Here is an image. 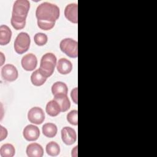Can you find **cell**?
I'll return each instance as SVG.
<instances>
[{"label":"cell","instance_id":"11","mask_svg":"<svg viewBox=\"0 0 157 157\" xmlns=\"http://www.w3.org/2000/svg\"><path fill=\"white\" fill-rule=\"evenodd\" d=\"M78 5L77 3L67 4L64 9L65 17L73 23H78Z\"/></svg>","mask_w":157,"mask_h":157},{"label":"cell","instance_id":"26","mask_svg":"<svg viewBox=\"0 0 157 157\" xmlns=\"http://www.w3.org/2000/svg\"><path fill=\"white\" fill-rule=\"evenodd\" d=\"M77 146L76 145L72 150V157H77Z\"/></svg>","mask_w":157,"mask_h":157},{"label":"cell","instance_id":"18","mask_svg":"<svg viewBox=\"0 0 157 157\" xmlns=\"http://www.w3.org/2000/svg\"><path fill=\"white\" fill-rule=\"evenodd\" d=\"M47 78L41 74L39 69L34 71L31 75V81L32 83L37 86L44 85L46 82Z\"/></svg>","mask_w":157,"mask_h":157},{"label":"cell","instance_id":"3","mask_svg":"<svg viewBox=\"0 0 157 157\" xmlns=\"http://www.w3.org/2000/svg\"><path fill=\"white\" fill-rule=\"evenodd\" d=\"M56 64V56L52 53H47L42 56L40 59L39 70L42 75L48 78L53 74Z\"/></svg>","mask_w":157,"mask_h":157},{"label":"cell","instance_id":"25","mask_svg":"<svg viewBox=\"0 0 157 157\" xmlns=\"http://www.w3.org/2000/svg\"><path fill=\"white\" fill-rule=\"evenodd\" d=\"M0 128H1V138H0V140L2 141L4 139H6V137L7 136V130L6 129V128H4L2 125L0 126Z\"/></svg>","mask_w":157,"mask_h":157},{"label":"cell","instance_id":"27","mask_svg":"<svg viewBox=\"0 0 157 157\" xmlns=\"http://www.w3.org/2000/svg\"><path fill=\"white\" fill-rule=\"evenodd\" d=\"M0 54H1V61L0 66H2L4 64V62L5 61L6 59H5V56H4V55H3V53L2 52H1Z\"/></svg>","mask_w":157,"mask_h":157},{"label":"cell","instance_id":"4","mask_svg":"<svg viewBox=\"0 0 157 157\" xmlns=\"http://www.w3.org/2000/svg\"><path fill=\"white\" fill-rule=\"evenodd\" d=\"M31 39L29 34L25 32L19 33L15 41L13 47L18 54H23L27 52L29 48Z\"/></svg>","mask_w":157,"mask_h":157},{"label":"cell","instance_id":"9","mask_svg":"<svg viewBox=\"0 0 157 157\" xmlns=\"http://www.w3.org/2000/svg\"><path fill=\"white\" fill-rule=\"evenodd\" d=\"M23 68L27 71H31L36 69L37 64V59L35 55L28 53L23 56L21 61Z\"/></svg>","mask_w":157,"mask_h":157},{"label":"cell","instance_id":"14","mask_svg":"<svg viewBox=\"0 0 157 157\" xmlns=\"http://www.w3.org/2000/svg\"><path fill=\"white\" fill-rule=\"evenodd\" d=\"M12 37V31L9 27L5 25L0 26V44L5 45L9 43Z\"/></svg>","mask_w":157,"mask_h":157},{"label":"cell","instance_id":"19","mask_svg":"<svg viewBox=\"0 0 157 157\" xmlns=\"http://www.w3.org/2000/svg\"><path fill=\"white\" fill-rule=\"evenodd\" d=\"M52 92L53 96L59 94H67L68 88L66 84L63 82H56L52 86Z\"/></svg>","mask_w":157,"mask_h":157},{"label":"cell","instance_id":"13","mask_svg":"<svg viewBox=\"0 0 157 157\" xmlns=\"http://www.w3.org/2000/svg\"><path fill=\"white\" fill-rule=\"evenodd\" d=\"M26 154L29 157H42L44 155L42 147L37 143H31L27 146Z\"/></svg>","mask_w":157,"mask_h":157},{"label":"cell","instance_id":"12","mask_svg":"<svg viewBox=\"0 0 157 157\" xmlns=\"http://www.w3.org/2000/svg\"><path fill=\"white\" fill-rule=\"evenodd\" d=\"M56 69L59 74L66 75L71 72L72 69V64L67 59L62 58L58 60L56 64Z\"/></svg>","mask_w":157,"mask_h":157},{"label":"cell","instance_id":"24","mask_svg":"<svg viewBox=\"0 0 157 157\" xmlns=\"http://www.w3.org/2000/svg\"><path fill=\"white\" fill-rule=\"evenodd\" d=\"M77 90H78V89L76 87V88L72 89V91H71V98H72L73 102L75 104H77V100H78V99H77Z\"/></svg>","mask_w":157,"mask_h":157},{"label":"cell","instance_id":"20","mask_svg":"<svg viewBox=\"0 0 157 157\" xmlns=\"http://www.w3.org/2000/svg\"><path fill=\"white\" fill-rule=\"evenodd\" d=\"M15 153V147L10 144H5L0 148V155L1 157H12Z\"/></svg>","mask_w":157,"mask_h":157},{"label":"cell","instance_id":"7","mask_svg":"<svg viewBox=\"0 0 157 157\" xmlns=\"http://www.w3.org/2000/svg\"><path fill=\"white\" fill-rule=\"evenodd\" d=\"M1 76L4 80L7 82H13L18 78V72L15 66L7 64L2 67Z\"/></svg>","mask_w":157,"mask_h":157},{"label":"cell","instance_id":"16","mask_svg":"<svg viewBox=\"0 0 157 157\" xmlns=\"http://www.w3.org/2000/svg\"><path fill=\"white\" fill-rule=\"evenodd\" d=\"M46 112L51 117H56L61 112L58 103L54 99L50 101L46 105Z\"/></svg>","mask_w":157,"mask_h":157},{"label":"cell","instance_id":"8","mask_svg":"<svg viewBox=\"0 0 157 157\" xmlns=\"http://www.w3.org/2000/svg\"><path fill=\"white\" fill-rule=\"evenodd\" d=\"M61 134L62 140L66 145H72L77 140V134L75 131L71 127H64L61 129Z\"/></svg>","mask_w":157,"mask_h":157},{"label":"cell","instance_id":"6","mask_svg":"<svg viewBox=\"0 0 157 157\" xmlns=\"http://www.w3.org/2000/svg\"><path fill=\"white\" fill-rule=\"evenodd\" d=\"M28 120L34 124H40L45 120V113L44 110L39 107L31 108L28 113Z\"/></svg>","mask_w":157,"mask_h":157},{"label":"cell","instance_id":"1","mask_svg":"<svg viewBox=\"0 0 157 157\" xmlns=\"http://www.w3.org/2000/svg\"><path fill=\"white\" fill-rule=\"evenodd\" d=\"M59 8L56 5L48 2L41 3L36 10L38 26L45 31L52 29L55 21L59 18Z\"/></svg>","mask_w":157,"mask_h":157},{"label":"cell","instance_id":"17","mask_svg":"<svg viewBox=\"0 0 157 157\" xmlns=\"http://www.w3.org/2000/svg\"><path fill=\"white\" fill-rule=\"evenodd\" d=\"M58 128L56 124L52 123H47L42 126L43 134L47 137H54L57 133Z\"/></svg>","mask_w":157,"mask_h":157},{"label":"cell","instance_id":"5","mask_svg":"<svg viewBox=\"0 0 157 157\" xmlns=\"http://www.w3.org/2000/svg\"><path fill=\"white\" fill-rule=\"evenodd\" d=\"M61 50L71 58L78 56V44L76 40L71 38H65L59 44Z\"/></svg>","mask_w":157,"mask_h":157},{"label":"cell","instance_id":"23","mask_svg":"<svg viewBox=\"0 0 157 157\" xmlns=\"http://www.w3.org/2000/svg\"><path fill=\"white\" fill-rule=\"evenodd\" d=\"M67 121L72 125L78 124V111L77 110H72L67 114Z\"/></svg>","mask_w":157,"mask_h":157},{"label":"cell","instance_id":"21","mask_svg":"<svg viewBox=\"0 0 157 157\" xmlns=\"http://www.w3.org/2000/svg\"><path fill=\"white\" fill-rule=\"evenodd\" d=\"M45 150L48 155L51 156H56L60 153V147L56 142L51 141L47 144Z\"/></svg>","mask_w":157,"mask_h":157},{"label":"cell","instance_id":"15","mask_svg":"<svg viewBox=\"0 0 157 157\" xmlns=\"http://www.w3.org/2000/svg\"><path fill=\"white\" fill-rule=\"evenodd\" d=\"M54 100H55L60 106L61 110L63 112H66L71 107L70 101L65 94H59L54 96Z\"/></svg>","mask_w":157,"mask_h":157},{"label":"cell","instance_id":"10","mask_svg":"<svg viewBox=\"0 0 157 157\" xmlns=\"http://www.w3.org/2000/svg\"><path fill=\"white\" fill-rule=\"evenodd\" d=\"M23 136L28 141L36 140L40 136L39 129L35 125L28 124L23 129Z\"/></svg>","mask_w":157,"mask_h":157},{"label":"cell","instance_id":"22","mask_svg":"<svg viewBox=\"0 0 157 157\" xmlns=\"http://www.w3.org/2000/svg\"><path fill=\"white\" fill-rule=\"evenodd\" d=\"M34 40L36 45L42 46L47 44L48 41L47 36L42 33H37L34 36Z\"/></svg>","mask_w":157,"mask_h":157},{"label":"cell","instance_id":"2","mask_svg":"<svg viewBox=\"0 0 157 157\" xmlns=\"http://www.w3.org/2000/svg\"><path fill=\"white\" fill-rule=\"evenodd\" d=\"M29 8L30 3L28 0H17L15 1L10 23L16 30H20L25 28L26 18Z\"/></svg>","mask_w":157,"mask_h":157}]
</instances>
